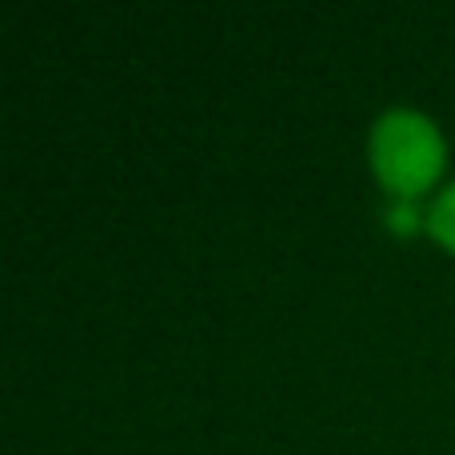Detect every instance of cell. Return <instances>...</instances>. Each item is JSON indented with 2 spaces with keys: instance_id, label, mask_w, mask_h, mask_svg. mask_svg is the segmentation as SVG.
<instances>
[{
  "instance_id": "obj_1",
  "label": "cell",
  "mask_w": 455,
  "mask_h": 455,
  "mask_svg": "<svg viewBox=\"0 0 455 455\" xmlns=\"http://www.w3.org/2000/svg\"><path fill=\"white\" fill-rule=\"evenodd\" d=\"M368 156L376 168L379 184L395 200H416L427 192L443 172V136L424 112L416 108H387L371 124Z\"/></svg>"
},
{
  "instance_id": "obj_2",
  "label": "cell",
  "mask_w": 455,
  "mask_h": 455,
  "mask_svg": "<svg viewBox=\"0 0 455 455\" xmlns=\"http://www.w3.org/2000/svg\"><path fill=\"white\" fill-rule=\"evenodd\" d=\"M424 228L448 251H455V184H448V188L435 196V204L427 208V216H424Z\"/></svg>"
},
{
  "instance_id": "obj_3",
  "label": "cell",
  "mask_w": 455,
  "mask_h": 455,
  "mask_svg": "<svg viewBox=\"0 0 455 455\" xmlns=\"http://www.w3.org/2000/svg\"><path fill=\"white\" fill-rule=\"evenodd\" d=\"M419 224H424V216L416 212L411 200H392V208H387V228H392L395 235H411Z\"/></svg>"
}]
</instances>
